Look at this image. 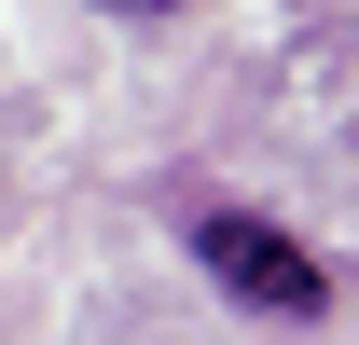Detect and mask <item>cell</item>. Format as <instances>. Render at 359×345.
<instances>
[{"label":"cell","instance_id":"obj_2","mask_svg":"<svg viewBox=\"0 0 359 345\" xmlns=\"http://www.w3.org/2000/svg\"><path fill=\"white\" fill-rule=\"evenodd\" d=\"M97 14H125V28H152V14H180V0H97Z\"/></svg>","mask_w":359,"mask_h":345},{"label":"cell","instance_id":"obj_1","mask_svg":"<svg viewBox=\"0 0 359 345\" xmlns=\"http://www.w3.org/2000/svg\"><path fill=\"white\" fill-rule=\"evenodd\" d=\"M194 262H208L249 318H318V304H332L318 249H304V235H276V221H249V208H208V221H194Z\"/></svg>","mask_w":359,"mask_h":345}]
</instances>
